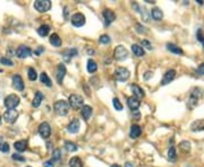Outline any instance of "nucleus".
<instances>
[{"instance_id": "7c9ffc66", "label": "nucleus", "mask_w": 204, "mask_h": 167, "mask_svg": "<svg viewBox=\"0 0 204 167\" xmlns=\"http://www.w3.org/2000/svg\"><path fill=\"white\" fill-rule=\"evenodd\" d=\"M40 80H41V83L44 84L45 86H48V87H51V86H52V83H51L50 78L48 77V75H47L45 72H41V75H40Z\"/></svg>"}, {"instance_id": "5fc2aeb1", "label": "nucleus", "mask_w": 204, "mask_h": 167, "mask_svg": "<svg viewBox=\"0 0 204 167\" xmlns=\"http://www.w3.org/2000/svg\"><path fill=\"white\" fill-rule=\"evenodd\" d=\"M196 2H198L200 5H203V0H196Z\"/></svg>"}, {"instance_id": "f03ea898", "label": "nucleus", "mask_w": 204, "mask_h": 167, "mask_svg": "<svg viewBox=\"0 0 204 167\" xmlns=\"http://www.w3.org/2000/svg\"><path fill=\"white\" fill-rule=\"evenodd\" d=\"M53 109H55V112L61 116H65L68 114L69 112V104L67 103L66 101H57L56 103L53 104Z\"/></svg>"}, {"instance_id": "a18cd8bd", "label": "nucleus", "mask_w": 204, "mask_h": 167, "mask_svg": "<svg viewBox=\"0 0 204 167\" xmlns=\"http://www.w3.org/2000/svg\"><path fill=\"white\" fill-rule=\"evenodd\" d=\"M142 10H143V12H142V18H143V20H144V22H149V15H147L146 9L143 8Z\"/></svg>"}, {"instance_id": "de8ad7c7", "label": "nucleus", "mask_w": 204, "mask_h": 167, "mask_svg": "<svg viewBox=\"0 0 204 167\" xmlns=\"http://www.w3.org/2000/svg\"><path fill=\"white\" fill-rule=\"evenodd\" d=\"M43 166L44 167H55V161L50 159V161H47L43 163Z\"/></svg>"}, {"instance_id": "2eb2a0df", "label": "nucleus", "mask_w": 204, "mask_h": 167, "mask_svg": "<svg viewBox=\"0 0 204 167\" xmlns=\"http://www.w3.org/2000/svg\"><path fill=\"white\" fill-rule=\"evenodd\" d=\"M175 76H176V70H173V69L168 70L166 73H165V76H163V79H162V81H161V85H168L171 80H173Z\"/></svg>"}, {"instance_id": "13d9d810", "label": "nucleus", "mask_w": 204, "mask_h": 167, "mask_svg": "<svg viewBox=\"0 0 204 167\" xmlns=\"http://www.w3.org/2000/svg\"><path fill=\"white\" fill-rule=\"evenodd\" d=\"M27 167H30V166H27Z\"/></svg>"}, {"instance_id": "4d7b16f0", "label": "nucleus", "mask_w": 204, "mask_h": 167, "mask_svg": "<svg viewBox=\"0 0 204 167\" xmlns=\"http://www.w3.org/2000/svg\"><path fill=\"white\" fill-rule=\"evenodd\" d=\"M0 122H1V117H0Z\"/></svg>"}, {"instance_id": "37998d69", "label": "nucleus", "mask_w": 204, "mask_h": 167, "mask_svg": "<svg viewBox=\"0 0 204 167\" xmlns=\"http://www.w3.org/2000/svg\"><path fill=\"white\" fill-rule=\"evenodd\" d=\"M136 31H137L138 33H141V34H143V33H146L145 27H144V26H142L141 24H136Z\"/></svg>"}, {"instance_id": "c756f323", "label": "nucleus", "mask_w": 204, "mask_h": 167, "mask_svg": "<svg viewBox=\"0 0 204 167\" xmlns=\"http://www.w3.org/2000/svg\"><path fill=\"white\" fill-rule=\"evenodd\" d=\"M50 32V26L49 25H41L39 27L38 33L40 36H47Z\"/></svg>"}, {"instance_id": "8fccbe9b", "label": "nucleus", "mask_w": 204, "mask_h": 167, "mask_svg": "<svg viewBox=\"0 0 204 167\" xmlns=\"http://www.w3.org/2000/svg\"><path fill=\"white\" fill-rule=\"evenodd\" d=\"M64 16H65V19H69V17H68V7H67V6L65 7Z\"/></svg>"}, {"instance_id": "72a5a7b5", "label": "nucleus", "mask_w": 204, "mask_h": 167, "mask_svg": "<svg viewBox=\"0 0 204 167\" xmlns=\"http://www.w3.org/2000/svg\"><path fill=\"white\" fill-rule=\"evenodd\" d=\"M168 159L170 161H175L177 159V153H176V148L171 147L168 151Z\"/></svg>"}, {"instance_id": "4c0bfd02", "label": "nucleus", "mask_w": 204, "mask_h": 167, "mask_svg": "<svg viewBox=\"0 0 204 167\" xmlns=\"http://www.w3.org/2000/svg\"><path fill=\"white\" fill-rule=\"evenodd\" d=\"M112 104H114V107H115L117 111H121L122 109V104L120 103V101L118 99V98H114L112 99Z\"/></svg>"}, {"instance_id": "bb28decb", "label": "nucleus", "mask_w": 204, "mask_h": 167, "mask_svg": "<svg viewBox=\"0 0 204 167\" xmlns=\"http://www.w3.org/2000/svg\"><path fill=\"white\" fill-rule=\"evenodd\" d=\"M86 68H87V71H89L90 73H94V72L98 70V64H96V62L93 60V59H89V60H87V66H86Z\"/></svg>"}, {"instance_id": "603ef678", "label": "nucleus", "mask_w": 204, "mask_h": 167, "mask_svg": "<svg viewBox=\"0 0 204 167\" xmlns=\"http://www.w3.org/2000/svg\"><path fill=\"white\" fill-rule=\"evenodd\" d=\"M42 51H44V49H43V48H39V50L35 52V54H36V55H40V53Z\"/></svg>"}, {"instance_id": "393cba45", "label": "nucleus", "mask_w": 204, "mask_h": 167, "mask_svg": "<svg viewBox=\"0 0 204 167\" xmlns=\"http://www.w3.org/2000/svg\"><path fill=\"white\" fill-rule=\"evenodd\" d=\"M167 50L172 52V53H175V54H183V53H184V51L179 48L178 45L172 44V43H168V44H167Z\"/></svg>"}, {"instance_id": "5701e85b", "label": "nucleus", "mask_w": 204, "mask_h": 167, "mask_svg": "<svg viewBox=\"0 0 204 167\" xmlns=\"http://www.w3.org/2000/svg\"><path fill=\"white\" fill-rule=\"evenodd\" d=\"M132 51H133L134 55H136V57H144V55H145V51H144V49L137 44L132 45Z\"/></svg>"}, {"instance_id": "0eeeda50", "label": "nucleus", "mask_w": 204, "mask_h": 167, "mask_svg": "<svg viewBox=\"0 0 204 167\" xmlns=\"http://www.w3.org/2000/svg\"><path fill=\"white\" fill-rule=\"evenodd\" d=\"M34 8L40 13H45L51 8L50 0H36L34 1Z\"/></svg>"}, {"instance_id": "f704fd0d", "label": "nucleus", "mask_w": 204, "mask_h": 167, "mask_svg": "<svg viewBox=\"0 0 204 167\" xmlns=\"http://www.w3.org/2000/svg\"><path fill=\"white\" fill-rule=\"evenodd\" d=\"M179 148H180L183 151L188 153V151L191 150V142L187 141V140H184V141H181L179 143Z\"/></svg>"}, {"instance_id": "39448f33", "label": "nucleus", "mask_w": 204, "mask_h": 167, "mask_svg": "<svg viewBox=\"0 0 204 167\" xmlns=\"http://www.w3.org/2000/svg\"><path fill=\"white\" fill-rule=\"evenodd\" d=\"M128 55H129L128 50L125 48V46H122V45H118V46L115 49V51H114V57H115V59L116 60H118V61H124V60H126V59L128 58Z\"/></svg>"}, {"instance_id": "9d476101", "label": "nucleus", "mask_w": 204, "mask_h": 167, "mask_svg": "<svg viewBox=\"0 0 204 167\" xmlns=\"http://www.w3.org/2000/svg\"><path fill=\"white\" fill-rule=\"evenodd\" d=\"M70 20H71V24L74 26H76V27H82V26L85 24V16L81 13H76L71 16Z\"/></svg>"}, {"instance_id": "c03bdc74", "label": "nucleus", "mask_w": 204, "mask_h": 167, "mask_svg": "<svg viewBox=\"0 0 204 167\" xmlns=\"http://www.w3.org/2000/svg\"><path fill=\"white\" fill-rule=\"evenodd\" d=\"M13 159H15V161H25V158L23 157V156H20L19 154H14L13 156Z\"/></svg>"}, {"instance_id": "a878e982", "label": "nucleus", "mask_w": 204, "mask_h": 167, "mask_svg": "<svg viewBox=\"0 0 204 167\" xmlns=\"http://www.w3.org/2000/svg\"><path fill=\"white\" fill-rule=\"evenodd\" d=\"M49 41H50L51 44L53 45V46H56V48H59V46L61 45V39L59 37V35L56 34V33H53L52 35H50Z\"/></svg>"}, {"instance_id": "473e14b6", "label": "nucleus", "mask_w": 204, "mask_h": 167, "mask_svg": "<svg viewBox=\"0 0 204 167\" xmlns=\"http://www.w3.org/2000/svg\"><path fill=\"white\" fill-rule=\"evenodd\" d=\"M69 166L70 167H83L82 161L79 157H73L69 161Z\"/></svg>"}, {"instance_id": "864d4df0", "label": "nucleus", "mask_w": 204, "mask_h": 167, "mask_svg": "<svg viewBox=\"0 0 204 167\" xmlns=\"http://www.w3.org/2000/svg\"><path fill=\"white\" fill-rule=\"evenodd\" d=\"M125 167H134V165H133L132 163H126V164H125Z\"/></svg>"}, {"instance_id": "ea45409f", "label": "nucleus", "mask_w": 204, "mask_h": 167, "mask_svg": "<svg viewBox=\"0 0 204 167\" xmlns=\"http://www.w3.org/2000/svg\"><path fill=\"white\" fill-rule=\"evenodd\" d=\"M196 39L203 44V48H204V35H203V32H202V30L201 28H198L197 30V33H196Z\"/></svg>"}, {"instance_id": "09e8293b", "label": "nucleus", "mask_w": 204, "mask_h": 167, "mask_svg": "<svg viewBox=\"0 0 204 167\" xmlns=\"http://www.w3.org/2000/svg\"><path fill=\"white\" fill-rule=\"evenodd\" d=\"M197 72L200 73V75H203L204 76V63L200 64V67L197 68Z\"/></svg>"}, {"instance_id": "cd10ccee", "label": "nucleus", "mask_w": 204, "mask_h": 167, "mask_svg": "<svg viewBox=\"0 0 204 167\" xmlns=\"http://www.w3.org/2000/svg\"><path fill=\"white\" fill-rule=\"evenodd\" d=\"M14 147H15V149L17 151L22 153V151H24L26 148H27V142L25 140H19V141H16L14 143Z\"/></svg>"}, {"instance_id": "79ce46f5", "label": "nucleus", "mask_w": 204, "mask_h": 167, "mask_svg": "<svg viewBox=\"0 0 204 167\" xmlns=\"http://www.w3.org/2000/svg\"><path fill=\"white\" fill-rule=\"evenodd\" d=\"M110 41L111 40L108 35H101V37H100V43H102V44H109Z\"/></svg>"}, {"instance_id": "6e6d98bb", "label": "nucleus", "mask_w": 204, "mask_h": 167, "mask_svg": "<svg viewBox=\"0 0 204 167\" xmlns=\"http://www.w3.org/2000/svg\"><path fill=\"white\" fill-rule=\"evenodd\" d=\"M111 167H120V166H119V165H112Z\"/></svg>"}, {"instance_id": "e433bc0d", "label": "nucleus", "mask_w": 204, "mask_h": 167, "mask_svg": "<svg viewBox=\"0 0 204 167\" xmlns=\"http://www.w3.org/2000/svg\"><path fill=\"white\" fill-rule=\"evenodd\" d=\"M0 63L4 64V66H8V67H13V66H14L13 61H12L10 59L5 58V57H2V58L0 59Z\"/></svg>"}, {"instance_id": "b1692460", "label": "nucleus", "mask_w": 204, "mask_h": 167, "mask_svg": "<svg viewBox=\"0 0 204 167\" xmlns=\"http://www.w3.org/2000/svg\"><path fill=\"white\" fill-rule=\"evenodd\" d=\"M151 16L154 20H161L163 18V13L159 8H153L151 10Z\"/></svg>"}, {"instance_id": "412c9836", "label": "nucleus", "mask_w": 204, "mask_h": 167, "mask_svg": "<svg viewBox=\"0 0 204 167\" xmlns=\"http://www.w3.org/2000/svg\"><path fill=\"white\" fill-rule=\"evenodd\" d=\"M130 88H132V90H133L134 96L136 97V98H142V97L145 96L144 90L142 89L140 86H137V85H132V86H130Z\"/></svg>"}, {"instance_id": "4be33fe9", "label": "nucleus", "mask_w": 204, "mask_h": 167, "mask_svg": "<svg viewBox=\"0 0 204 167\" xmlns=\"http://www.w3.org/2000/svg\"><path fill=\"white\" fill-rule=\"evenodd\" d=\"M192 131H201L204 130V120H196L191 124Z\"/></svg>"}, {"instance_id": "6e6552de", "label": "nucleus", "mask_w": 204, "mask_h": 167, "mask_svg": "<svg viewBox=\"0 0 204 167\" xmlns=\"http://www.w3.org/2000/svg\"><path fill=\"white\" fill-rule=\"evenodd\" d=\"M39 133L42 138L44 139H48L51 135V128L50 124L48 122H42L40 125H39Z\"/></svg>"}, {"instance_id": "a211bd4d", "label": "nucleus", "mask_w": 204, "mask_h": 167, "mask_svg": "<svg viewBox=\"0 0 204 167\" xmlns=\"http://www.w3.org/2000/svg\"><path fill=\"white\" fill-rule=\"evenodd\" d=\"M141 133H142V129H141L140 125H137V124H133V125L130 127L129 135H130V138H132V139H136V138H138V137L141 135Z\"/></svg>"}, {"instance_id": "aec40b11", "label": "nucleus", "mask_w": 204, "mask_h": 167, "mask_svg": "<svg viewBox=\"0 0 204 167\" xmlns=\"http://www.w3.org/2000/svg\"><path fill=\"white\" fill-rule=\"evenodd\" d=\"M77 55V50L76 49H68L64 52V60L66 62H69L71 59Z\"/></svg>"}, {"instance_id": "20e7f679", "label": "nucleus", "mask_w": 204, "mask_h": 167, "mask_svg": "<svg viewBox=\"0 0 204 167\" xmlns=\"http://www.w3.org/2000/svg\"><path fill=\"white\" fill-rule=\"evenodd\" d=\"M115 78L116 80H118V81H126V80H128V78L130 77V72H129V70L128 69H126V68H122V67H119V68H117L115 70Z\"/></svg>"}, {"instance_id": "dca6fc26", "label": "nucleus", "mask_w": 204, "mask_h": 167, "mask_svg": "<svg viewBox=\"0 0 204 167\" xmlns=\"http://www.w3.org/2000/svg\"><path fill=\"white\" fill-rule=\"evenodd\" d=\"M127 105L132 111H134V109H137L140 107L141 102H140V99L136 98L135 96H130V97H128V99H127Z\"/></svg>"}, {"instance_id": "1a4fd4ad", "label": "nucleus", "mask_w": 204, "mask_h": 167, "mask_svg": "<svg viewBox=\"0 0 204 167\" xmlns=\"http://www.w3.org/2000/svg\"><path fill=\"white\" fill-rule=\"evenodd\" d=\"M15 54H16L19 59H25L32 54V50H31L28 46H26V45H20V46H18V49L16 50V53H15Z\"/></svg>"}, {"instance_id": "f257e3e1", "label": "nucleus", "mask_w": 204, "mask_h": 167, "mask_svg": "<svg viewBox=\"0 0 204 167\" xmlns=\"http://www.w3.org/2000/svg\"><path fill=\"white\" fill-rule=\"evenodd\" d=\"M202 96H203V89H202V88H200V87H194V88L192 89L191 94H189L188 103H187L188 107H189L191 109H194V107L197 105L198 99H200Z\"/></svg>"}, {"instance_id": "6ab92c4d", "label": "nucleus", "mask_w": 204, "mask_h": 167, "mask_svg": "<svg viewBox=\"0 0 204 167\" xmlns=\"http://www.w3.org/2000/svg\"><path fill=\"white\" fill-rule=\"evenodd\" d=\"M92 113H93V109L91 106H89V105H83L82 106L81 114H82V116H83L85 120H89L90 117H91V115H92Z\"/></svg>"}, {"instance_id": "f8f14e48", "label": "nucleus", "mask_w": 204, "mask_h": 167, "mask_svg": "<svg viewBox=\"0 0 204 167\" xmlns=\"http://www.w3.org/2000/svg\"><path fill=\"white\" fill-rule=\"evenodd\" d=\"M79 128H81V122H79V120H78L77 117H74V119L70 121L69 124H68L67 131H68L69 133H77V132L79 131Z\"/></svg>"}, {"instance_id": "f3484780", "label": "nucleus", "mask_w": 204, "mask_h": 167, "mask_svg": "<svg viewBox=\"0 0 204 167\" xmlns=\"http://www.w3.org/2000/svg\"><path fill=\"white\" fill-rule=\"evenodd\" d=\"M66 75V67L64 63H60L57 68V81L58 84H61Z\"/></svg>"}, {"instance_id": "3c124183", "label": "nucleus", "mask_w": 204, "mask_h": 167, "mask_svg": "<svg viewBox=\"0 0 204 167\" xmlns=\"http://www.w3.org/2000/svg\"><path fill=\"white\" fill-rule=\"evenodd\" d=\"M153 73L152 72H150V71H149V72H146V75H145V76H144V79H149V78L151 77V76H152Z\"/></svg>"}, {"instance_id": "423d86ee", "label": "nucleus", "mask_w": 204, "mask_h": 167, "mask_svg": "<svg viewBox=\"0 0 204 167\" xmlns=\"http://www.w3.org/2000/svg\"><path fill=\"white\" fill-rule=\"evenodd\" d=\"M83 103L84 98L81 95H77V94H73L68 98V104H69L70 107H73L74 109H79L81 106H83Z\"/></svg>"}, {"instance_id": "c85d7f7f", "label": "nucleus", "mask_w": 204, "mask_h": 167, "mask_svg": "<svg viewBox=\"0 0 204 167\" xmlns=\"http://www.w3.org/2000/svg\"><path fill=\"white\" fill-rule=\"evenodd\" d=\"M43 101V94L41 91H36L35 93V96H34V99H33V106L34 107H39L41 102Z\"/></svg>"}, {"instance_id": "ddd939ff", "label": "nucleus", "mask_w": 204, "mask_h": 167, "mask_svg": "<svg viewBox=\"0 0 204 167\" xmlns=\"http://www.w3.org/2000/svg\"><path fill=\"white\" fill-rule=\"evenodd\" d=\"M102 15H103V19H104V24L107 26H109L111 23H114L116 19V15L115 13L112 12V10H110V9H106L103 13H102Z\"/></svg>"}, {"instance_id": "9b49d317", "label": "nucleus", "mask_w": 204, "mask_h": 167, "mask_svg": "<svg viewBox=\"0 0 204 167\" xmlns=\"http://www.w3.org/2000/svg\"><path fill=\"white\" fill-rule=\"evenodd\" d=\"M18 117V112L15 109H7L4 114V119L7 123H14Z\"/></svg>"}, {"instance_id": "49530a36", "label": "nucleus", "mask_w": 204, "mask_h": 167, "mask_svg": "<svg viewBox=\"0 0 204 167\" xmlns=\"http://www.w3.org/2000/svg\"><path fill=\"white\" fill-rule=\"evenodd\" d=\"M142 45L145 46L147 50H151V49H152V45H151V43H150L147 40H143V41H142Z\"/></svg>"}, {"instance_id": "a19ab883", "label": "nucleus", "mask_w": 204, "mask_h": 167, "mask_svg": "<svg viewBox=\"0 0 204 167\" xmlns=\"http://www.w3.org/2000/svg\"><path fill=\"white\" fill-rule=\"evenodd\" d=\"M0 151H2V153H8V151H9V145H8L7 142L0 143Z\"/></svg>"}, {"instance_id": "4468645a", "label": "nucleus", "mask_w": 204, "mask_h": 167, "mask_svg": "<svg viewBox=\"0 0 204 167\" xmlns=\"http://www.w3.org/2000/svg\"><path fill=\"white\" fill-rule=\"evenodd\" d=\"M13 86L14 88H16L19 91L24 90V81H23V79H22V77L19 75L13 76Z\"/></svg>"}, {"instance_id": "7ed1b4c3", "label": "nucleus", "mask_w": 204, "mask_h": 167, "mask_svg": "<svg viewBox=\"0 0 204 167\" xmlns=\"http://www.w3.org/2000/svg\"><path fill=\"white\" fill-rule=\"evenodd\" d=\"M19 102H20V98L19 96H17L16 94H10L5 98L4 101V104L8 109H13L15 107H17L19 105Z\"/></svg>"}, {"instance_id": "c9c22d12", "label": "nucleus", "mask_w": 204, "mask_h": 167, "mask_svg": "<svg viewBox=\"0 0 204 167\" xmlns=\"http://www.w3.org/2000/svg\"><path fill=\"white\" fill-rule=\"evenodd\" d=\"M36 78H38V73H36L35 69L34 68H28V79L34 81V80H36Z\"/></svg>"}, {"instance_id": "2f4dec72", "label": "nucleus", "mask_w": 204, "mask_h": 167, "mask_svg": "<svg viewBox=\"0 0 204 167\" xmlns=\"http://www.w3.org/2000/svg\"><path fill=\"white\" fill-rule=\"evenodd\" d=\"M65 149H66L68 153H74V151H76L77 149H78V147L76 146V143H74V142L66 141L65 142Z\"/></svg>"}, {"instance_id": "58836bf2", "label": "nucleus", "mask_w": 204, "mask_h": 167, "mask_svg": "<svg viewBox=\"0 0 204 167\" xmlns=\"http://www.w3.org/2000/svg\"><path fill=\"white\" fill-rule=\"evenodd\" d=\"M61 158V154H60V150L59 149H55L53 153H52V161H60Z\"/></svg>"}]
</instances>
